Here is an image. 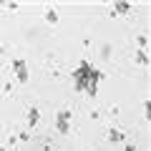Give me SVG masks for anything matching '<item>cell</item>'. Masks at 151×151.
Returning <instances> with one entry per match:
<instances>
[{
  "instance_id": "cell-1",
  "label": "cell",
  "mask_w": 151,
  "mask_h": 151,
  "mask_svg": "<svg viewBox=\"0 0 151 151\" xmlns=\"http://www.w3.org/2000/svg\"><path fill=\"white\" fill-rule=\"evenodd\" d=\"M96 81H98V73H93L88 65H83L78 70V78H76V86L78 88H88V93L96 91Z\"/></svg>"
}]
</instances>
